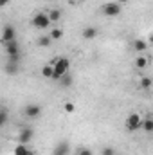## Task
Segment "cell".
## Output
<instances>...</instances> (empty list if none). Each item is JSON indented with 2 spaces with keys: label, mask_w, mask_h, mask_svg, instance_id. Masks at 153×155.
<instances>
[{
  "label": "cell",
  "mask_w": 153,
  "mask_h": 155,
  "mask_svg": "<svg viewBox=\"0 0 153 155\" xmlns=\"http://www.w3.org/2000/svg\"><path fill=\"white\" fill-rule=\"evenodd\" d=\"M49 65H52V79H60L61 76H65L70 69V61L67 58H54L49 61Z\"/></svg>",
  "instance_id": "1"
},
{
  "label": "cell",
  "mask_w": 153,
  "mask_h": 155,
  "mask_svg": "<svg viewBox=\"0 0 153 155\" xmlns=\"http://www.w3.org/2000/svg\"><path fill=\"white\" fill-rule=\"evenodd\" d=\"M141 123H142V117L139 116V114H130V116L126 117V121H124L128 132H137L141 128Z\"/></svg>",
  "instance_id": "2"
},
{
  "label": "cell",
  "mask_w": 153,
  "mask_h": 155,
  "mask_svg": "<svg viewBox=\"0 0 153 155\" xmlns=\"http://www.w3.org/2000/svg\"><path fill=\"white\" fill-rule=\"evenodd\" d=\"M33 25H34L36 29H49V27H50V20H49V16H47L45 13H38V15H34V18H33Z\"/></svg>",
  "instance_id": "3"
},
{
  "label": "cell",
  "mask_w": 153,
  "mask_h": 155,
  "mask_svg": "<svg viewBox=\"0 0 153 155\" xmlns=\"http://www.w3.org/2000/svg\"><path fill=\"white\" fill-rule=\"evenodd\" d=\"M103 15L105 16H119L121 15V5L117 2H110L103 5Z\"/></svg>",
  "instance_id": "4"
},
{
  "label": "cell",
  "mask_w": 153,
  "mask_h": 155,
  "mask_svg": "<svg viewBox=\"0 0 153 155\" xmlns=\"http://www.w3.org/2000/svg\"><path fill=\"white\" fill-rule=\"evenodd\" d=\"M11 40H16V31H15V27L13 25H4V29H2V41L4 43H7V41H11Z\"/></svg>",
  "instance_id": "5"
},
{
  "label": "cell",
  "mask_w": 153,
  "mask_h": 155,
  "mask_svg": "<svg viewBox=\"0 0 153 155\" xmlns=\"http://www.w3.org/2000/svg\"><path fill=\"white\" fill-rule=\"evenodd\" d=\"M33 135H34L33 128H24V130L20 132V135H18V141H20V144H29V143L33 141Z\"/></svg>",
  "instance_id": "6"
},
{
  "label": "cell",
  "mask_w": 153,
  "mask_h": 155,
  "mask_svg": "<svg viewBox=\"0 0 153 155\" xmlns=\"http://www.w3.org/2000/svg\"><path fill=\"white\" fill-rule=\"evenodd\" d=\"M24 112H25V116L29 117V119H36L41 114V107L40 105H27Z\"/></svg>",
  "instance_id": "7"
},
{
  "label": "cell",
  "mask_w": 153,
  "mask_h": 155,
  "mask_svg": "<svg viewBox=\"0 0 153 155\" xmlns=\"http://www.w3.org/2000/svg\"><path fill=\"white\" fill-rule=\"evenodd\" d=\"M70 152V144L67 143V141H61L54 150H52V155H69Z\"/></svg>",
  "instance_id": "8"
},
{
  "label": "cell",
  "mask_w": 153,
  "mask_h": 155,
  "mask_svg": "<svg viewBox=\"0 0 153 155\" xmlns=\"http://www.w3.org/2000/svg\"><path fill=\"white\" fill-rule=\"evenodd\" d=\"M4 45H5V54H7V56L20 54V49H18V41H16V40H11V41H7V43H4Z\"/></svg>",
  "instance_id": "9"
},
{
  "label": "cell",
  "mask_w": 153,
  "mask_h": 155,
  "mask_svg": "<svg viewBox=\"0 0 153 155\" xmlns=\"http://www.w3.org/2000/svg\"><path fill=\"white\" fill-rule=\"evenodd\" d=\"M13 153H15V155H34V153H33V150H29V148H27V144H20V143L15 146Z\"/></svg>",
  "instance_id": "10"
},
{
  "label": "cell",
  "mask_w": 153,
  "mask_h": 155,
  "mask_svg": "<svg viewBox=\"0 0 153 155\" xmlns=\"http://www.w3.org/2000/svg\"><path fill=\"white\" fill-rule=\"evenodd\" d=\"M81 35H83L85 40H94L96 36H97V29H96V27H85Z\"/></svg>",
  "instance_id": "11"
},
{
  "label": "cell",
  "mask_w": 153,
  "mask_h": 155,
  "mask_svg": "<svg viewBox=\"0 0 153 155\" xmlns=\"http://www.w3.org/2000/svg\"><path fill=\"white\" fill-rule=\"evenodd\" d=\"M148 63H150V58H146V56H137V60H135V67L137 69H146Z\"/></svg>",
  "instance_id": "12"
},
{
  "label": "cell",
  "mask_w": 153,
  "mask_h": 155,
  "mask_svg": "<svg viewBox=\"0 0 153 155\" xmlns=\"http://www.w3.org/2000/svg\"><path fill=\"white\" fill-rule=\"evenodd\" d=\"M141 126L144 128V132H146V134H151V132H153V119H151V117H146V119H142Z\"/></svg>",
  "instance_id": "13"
},
{
  "label": "cell",
  "mask_w": 153,
  "mask_h": 155,
  "mask_svg": "<svg viewBox=\"0 0 153 155\" xmlns=\"http://www.w3.org/2000/svg\"><path fill=\"white\" fill-rule=\"evenodd\" d=\"M50 36L49 35H41V36H38V40H36V43H38V47H49L50 45Z\"/></svg>",
  "instance_id": "14"
},
{
  "label": "cell",
  "mask_w": 153,
  "mask_h": 155,
  "mask_svg": "<svg viewBox=\"0 0 153 155\" xmlns=\"http://www.w3.org/2000/svg\"><path fill=\"white\" fill-rule=\"evenodd\" d=\"M47 16H49V20H50V24H52V22H60L61 11H60V9H50V13H49Z\"/></svg>",
  "instance_id": "15"
},
{
  "label": "cell",
  "mask_w": 153,
  "mask_h": 155,
  "mask_svg": "<svg viewBox=\"0 0 153 155\" xmlns=\"http://www.w3.org/2000/svg\"><path fill=\"white\" fill-rule=\"evenodd\" d=\"M133 49H135L137 52H142V51L148 49V43H146L144 40H135V41H133Z\"/></svg>",
  "instance_id": "16"
},
{
  "label": "cell",
  "mask_w": 153,
  "mask_h": 155,
  "mask_svg": "<svg viewBox=\"0 0 153 155\" xmlns=\"http://www.w3.org/2000/svg\"><path fill=\"white\" fill-rule=\"evenodd\" d=\"M58 81H60V85H61V87H65V88H67V87H70V85H72V81H74V79H72V76L67 72L65 76H61Z\"/></svg>",
  "instance_id": "17"
},
{
  "label": "cell",
  "mask_w": 153,
  "mask_h": 155,
  "mask_svg": "<svg viewBox=\"0 0 153 155\" xmlns=\"http://www.w3.org/2000/svg\"><path fill=\"white\" fill-rule=\"evenodd\" d=\"M5 72L9 74V76H15L16 72H18V63H5Z\"/></svg>",
  "instance_id": "18"
},
{
  "label": "cell",
  "mask_w": 153,
  "mask_h": 155,
  "mask_svg": "<svg viewBox=\"0 0 153 155\" xmlns=\"http://www.w3.org/2000/svg\"><path fill=\"white\" fill-rule=\"evenodd\" d=\"M49 36H50V40H61V36H63V31H61L60 27H52V31L49 33Z\"/></svg>",
  "instance_id": "19"
},
{
  "label": "cell",
  "mask_w": 153,
  "mask_h": 155,
  "mask_svg": "<svg viewBox=\"0 0 153 155\" xmlns=\"http://www.w3.org/2000/svg\"><path fill=\"white\" fill-rule=\"evenodd\" d=\"M41 76L43 78H52V65H45L43 69H41Z\"/></svg>",
  "instance_id": "20"
},
{
  "label": "cell",
  "mask_w": 153,
  "mask_h": 155,
  "mask_svg": "<svg viewBox=\"0 0 153 155\" xmlns=\"http://www.w3.org/2000/svg\"><path fill=\"white\" fill-rule=\"evenodd\" d=\"M141 87H142L144 90H150V88H151V78H142V79H141Z\"/></svg>",
  "instance_id": "21"
},
{
  "label": "cell",
  "mask_w": 153,
  "mask_h": 155,
  "mask_svg": "<svg viewBox=\"0 0 153 155\" xmlns=\"http://www.w3.org/2000/svg\"><path fill=\"white\" fill-rule=\"evenodd\" d=\"M63 108H65V112H69V114H72V112L76 110V105H74V103H70V101H67V103L63 105Z\"/></svg>",
  "instance_id": "22"
},
{
  "label": "cell",
  "mask_w": 153,
  "mask_h": 155,
  "mask_svg": "<svg viewBox=\"0 0 153 155\" xmlns=\"http://www.w3.org/2000/svg\"><path fill=\"white\" fill-rule=\"evenodd\" d=\"M76 155H94V153H92V150H88V148H79L76 152Z\"/></svg>",
  "instance_id": "23"
},
{
  "label": "cell",
  "mask_w": 153,
  "mask_h": 155,
  "mask_svg": "<svg viewBox=\"0 0 153 155\" xmlns=\"http://www.w3.org/2000/svg\"><path fill=\"white\" fill-rule=\"evenodd\" d=\"M7 61H9V63H18V61H20V54H13V56H7Z\"/></svg>",
  "instance_id": "24"
},
{
  "label": "cell",
  "mask_w": 153,
  "mask_h": 155,
  "mask_svg": "<svg viewBox=\"0 0 153 155\" xmlns=\"http://www.w3.org/2000/svg\"><path fill=\"white\" fill-rule=\"evenodd\" d=\"M101 155H115V150L114 148H110V146H106V148H103Z\"/></svg>",
  "instance_id": "25"
},
{
  "label": "cell",
  "mask_w": 153,
  "mask_h": 155,
  "mask_svg": "<svg viewBox=\"0 0 153 155\" xmlns=\"http://www.w3.org/2000/svg\"><path fill=\"white\" fill-rule=\"evenodd\" d=\"M5 121H7V114H5V112H0V126H2Z\"/></svg>",
  "instance_id": "26"
},
{
  "label": "cell",
  "mask_w": 153,
  "mask_h": 155,
  "mask_svg": "<svg viewBox=\"0 0 153 155\" xmlns=\"http://www.w3.org/2000/svg\"><path fill=\"white\" fill-rule=\"evenodd\" d=\"M9 2H11V0H0V7H5Z\"/></svg>",
  "instance_id": "27"
},
{
  "label": "cell",
  "mask_w": 153,
  "mask_h": 155,
  "mask_svg": "<svg viewBox=\"0 0 153 155\" xmlns=\"http://www.w3.org/2000/svg\"><path fill=\"white\" fill-rule=\"evenodd\" d=\"M117 4H119V5H122V4H128V0H117Z\"/></svg>",
  "instance_id": "28"
},
{
  "label": "cell",
  "mask_w": 153,
  "mask_h": 155,
  "mask_svg": "<svg viewBox=\"0 0 153 155\" xmlns=\"http://www.w3.org/2000/svg\"><path fill=\"white\" fill-rule=\"evenodd\" d=\"M69 2H72V4H74V2H77V0H69Z\"/></svg>",
  "instance_id": "29"
}]
</instances>
